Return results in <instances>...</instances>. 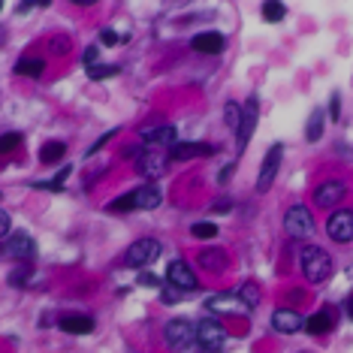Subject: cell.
<instances>
[{"label": "cell", "mask_w": 353, "mask_h": 353, "mask_svg": "<svg viewBox=\"0 0 353 353\" xmlns=\"http://www.w3.org/2000/svg\"><path fill=\"white\" fill-rule=\"evenodd\" d=\"M232 172H236V163H227V166H223V170H221V175H218V181H221V184H227V181L232 179Z\"/></svg>", "instance_id": "40"}, {"label": "cell", "mask_w": 353, "mask_h": 353, "mask_svg": "<svg viewBox=\"0 0 353 353\" xmlns=\"http://www.w3.org/2000/svg\"><path fill=\"white\" fill-rule=\"evenodd\" d=\"M227 329H223V323H218L214 317L208 320H199L196 323V344L199 347H205L208 353H221L223 347H227Z\"/></svg>", "instance_id": "2"}, {"label": "cell", "mask_w": 353, "mask_h": 353, "mask_svg": "<svg viewBox=\"0 0 353 353\" xmlns=\"http://www.w3.org/2000/svg\"><path fill=\"white\" fill-rule=\"evenodd\" d=\"M160 199H163V194H160L157 184H142V188L133 190V205L142 208V212H151V208H157Z\"/></svg>", "instance_id": "19"}, {"label": "cell", "mask_w": 353, "mask_h": 353, "mask_svg": "<svg viewBox=\"0 0 353 353\" xmlns=\"http://www.w3.org/2000/svg\"><path fill=\"white\" fill-rule=\"evenodd\" d=\"M281 157H284V145H272L263 157L260 175H256V194H266V190L275 184V175L281 170Z\"/></svg>", "instance_id": "6"}, {"label": "cell", "mask_w": 353, "mask_h": 353, "mask_svg": "<svg viewBox=\"0 0 353 353\" xmlns=\"http://www.w3.org/2000/svg\"><path fill=\"white\" fill-rule=\"evenodd\" d=\"M284 230L290 239H308L314 232V214L305 205H290L284 214Z\"/></svg>", "instance_id": "4"}, {"label": "cell", "mask_w": 353, "mask_h": 353, "mask_svg": "<svg viewBox=\"0 0 353 353\" xmlns=\"http://www.w3.org/2000/svg\"><path fill=\"white\" fill-rule=\"evenodd\" d=\"M133 194H124V196H118L115 203H109V212H133Z\"/></svg>", "instance_id": "33"}, {"label": "cell", "mask_w": 353, "mask_h": 353, "mask_svg": "<svg viewBox=\"0 0 353 353\" xmlns=\"http://www.w3.org/2000/svg\"><path fill=\"white\" fill-rule=\"evenodd\" d=\"M30 275H34V269H30L28 263H19V266L12 269V275H10V284L12 287H25L28 281H30Z\"/></svg>", "instance_id": "28"}, {"label": "cell", "mask_w": 353, "mask_h": 353, "mask_svg": "<svg viewBox=\"0 0 353 353\" xmlns=\"http://www.w3.org/2000/svg\"><path fill=\"white\" fill-rule=\"evenodd\" d=\"M256 115H260V106H256V97H248V103L242 106V124L236 130V145H239V154L245 151V145L251 142L254 136V127H256Z\"/></svg>", "instance_id": "9"}, {"label": "cell", "mask_w": 353, "mask_h": 353, "mask_svg": "<svg viewBox=\"0 0 353 353\" xmlns=\"http://www.w3.org/2000/svg\"><path fill=\"white\" fill-rule=\"evenodd\" d=\"M347 317L353 320V296H350V299H347Z\"/></svg>", "instance_id": "44"}, {"label": "cell", "mask_w": 353, "mask_h": 353, "mask_svg": "<svg viewBox=\"0 0 353 353\" xmlns=\"http://www.w3.org/2000/svg\"><path fill=\"white\" fill-rule=\"evenodd\" d=\"M166 341H170L175 350L188 347L190 341H196V326L190 323V320H184V317L170 320V323H166Z\"/></svg>", "instance_id": "10"}, {"label": "cell", "mask_w": 353, "mask_h": 353, "mask_svg": "<svg viewBox=\"0 0 353 353\" xmlns=\"http://www.w3.org/2000/svg\"><path fill=\"white\" fill-rule=\"evenodd\" d=\"M166 284L175 287V290H196L199 278L184 260H172L170 266H166Z\"/></svg>", "instance_id": "8"}, {"label": "cell", "mask_w": 353, "mask_h": 353, "mask_svg": "<svg viewBox=\"0 0 353 353\" xmlns=\"http://www.w3.org/2000/svg\"><path fill=\"white\" fill-rule=\"evenodd\" d=\"M320 136H323V112L314 109V112H311V118H308V127H305V139L317 142Z\"/></svg>", "instance_id": "24"}, {"label": "cell", "mask_w": 353, "mask_h": 353, "mask_svg": "<svg viewBox=\"0 0 353 353\" xmlns=\"http://www.w3.org/2000/svg\"><path fill=\"white\" fill-rule=\"evenodd\" d=\"M223 121H227V127H232V130H239V124H242V106H239L236 100H230L227 106H223Z\"/></svg>", "instance_id": "26"}, {"label": "cell", "mask_w": 353, "mask_h": 353, "mask_svg": "<svg viewBox=\"0 0 353 353\" xmlns=\"http://www.w3.org/2000/svg\"><path fill=\"white\" fill-rule=\"evenodd\" d=\"M190 236H194V239H214V236H218V223H212V221L194 223V227H190Z\"/></svg>", "instance_id": "29"}, {"label": "cell", "mask_w": 353, "mask_h": 353, "mask_svg": "<svg viewBox=\"0 0 353 353\" xmlns=\"http://www.w3.org/2000/svg\"><path fill=\"white\" fill-rule=\"evenodd\" d=\"M70 46H73L70 43V37H52L49 39V52L52 54H70Z\"/></svg>", "instance_id": "32"}, {"label": "cell", "mask_w": 353, "mask_h": 353, "mask_svg": "<svg viewBox=\"0 0 353 353\" xmlns=\"http://www.w3.org/2000/svg\"><path fill=\"white\" fill-rule=\"evenodd\" d=\"M230 208H232V203H230V199H221V203H214V205H212V212L223 214V212H230Z\"/></svg>", "instance_id": "42"}, {"label": "cell", "mask_w": 353, "mask_h": 353, "mask_svg": "<svg viewBox=\"0 0 353 353\" xmlns=\"http://www.w3.org/2000/svg\"><path fill=\"white\" fill-rule=\"evenodd\" d=\"M58 326L63 329V332H70V335H88V332H94V317L91 314H63L58 320Z\"/></svg>", "instance_id": "17"}, {"label": "cell", "mask_w": 353, "mask_h": 353, "mask_svg": "<svg viewBox=\"0 0 353 353\" xmlns=\"http://www.w3.org/2000/svg\"><path fill=\"white\" fill-rule=\"evenodd\" d=\"M344 194H347V188H344V181H323L320 188L314 190V203L320 208H332V205H339Z\"/></svg>", "instance_id": "14"}, {"label": "cell", "mask_w": 353, "mask_h": 353, "mask_svg": "<svg viewBox=\"0 0 353 353\" xmlns=\"http://www.w3.org/2000/svg\"><path fill=\"white\" fill-rule=\"evenodd\" d=\"M136 154H139V148H136V145H127V148H124V157H127V160H133Z\"/></svg>", "instance_id": "43"}, {"label": "cell", "mask_w": 353, "mask_h": 353, "mask_svg": "<svg viewBox=\"0 0 353 353\" xmlns=\"http://www.w3.org/2000/svg\"><path fill=\"white\" fill-rule=\"evenodd\" d=\"M299 266H302V275L308 278L311 284H323V281L332 275V256H329L323 248L308 245V248H302Z\"/></svg>", "instance_id": "1"}, {"label": "cell", "mask_w": 353, "mask_h": 353, "mask_svg": "<svg viewBox=\"0 0 353 353\" xmlns=\"http://www.w3.org/2000/svg\"><path fill=\"white\" fill-rule=\"evenodd\" d=\"M196 260H199V266L208 269V272H223L230 266V256L223 248H205V251H199Z\"/></svg>", "instance_id": "20"}, {"label": "cell", "mask_w": 353, "mask_h": 353, "mask_svg": "<svg viewBox=\"0 0 353 353\" xmlns=\"http://www.w3.org/2000/svg\"><path fill=\"white\" fill-rule=\"evenodd\" d=\"M88 76H91L94 82L109 79V76H118V63H94V67H88Z\"/></svg>", "instance_id": "27"}, {"label": "cell", "mask_w": 353, "mask_h": 353, "mask_svg": "<svg viewBox=\"0 0 353 353\" xmlns=\"http://www.w3.org/2000/svg\"><path fill=\"white\" fill-rule=\"evenodd\" d=\"M112 136H115V130H112V133H106V136H100V139H97V142H94L91 148L85 151V157H94V154H97V151H100V148H103V145H106V142L112 139Z\"/></svg>", "instance_id": "36"}, {"label": "cell", "mask_w": 353, "mask_h": 353, "mask_svg": "<svg viewBox=\"0 0 353 353\" xmlns=\"http://www.w3.org/2000/svg\"><path fill=\"white\" fill-rule=\"evenodd\" d=\"M166 170H170V154H163V151H142V154L136 157V172L145 175L148 181L160 179Z\"/></svg>", "instance_id": "7"}, {"label": "cell", "mask_w": 353, "mask_h": 353, "mask_svg": "<svg viewBox=\"0 0 353 353\" xmlns=\"http://www.w3.org/2000/svg\"><path fill=\"white\" fill-rule=\"evenodd\" d=\"M223 46H227V39H223L218 30H203V34H196L190 39V49L199 54H221Z\"/></svg>", "instance_id": "15"}, {"label": "cell", "mask_w": 353, "mask_h": 353, "mask_svg": "<svg viewBox=\"0 0 353 353\" xmlns=\"http://www.w3.org/2000/svg\"><path fill=\"white\" fill-rule=\"evenodd\" d=\"M142 142H148V145H175V127L170 124H160V127H145V130H139Z\"/></svg>", "instance_id": "18"}, {"label": "cell", "mask_w": 353, "mask_h": 353, "mask_svg": "<svg viewBox=\"0 0 353 353\" xmlns=\"http://www.w3.org/2000/svg\"><path fill=\"white\" fill-rule=\"evenodd\" d=\"M272 329L281 335H296L299 329H305V317L293 308H278L275 314H272Z\"/></svg>", "instance_id": "12"}, {"label": "cell", "mask_w": 353, "mask_h": 353, "mask_svg": "<svg viewBox=\"0 0 353 353\" xmlns=\"http://www.w3.org/2000/svg\"><path fill=\"white\" fill-rule=\"evenodd\" d=\"M46 73V61L43 58H21L15 63V76H25V79H39Z\"/></svg>", "instance_id": "22"}, {"label": "cell", "mask_w": 353, "mask_h": 353, "mask_svg": "<svg viewBox=\"0 0 353 353\" xmlns=\"http://www.w3.org/2000/svg\"><path fill=\"white\" fill-rule=\"evenodd\" d=\"M6 254V245H0V256H3Z\"/></svg>", "instance_id": "45"}, {"label": "cell", "mask_w": 353, "mask_h": 353, "mask_svg": "<svg viewBox=\"0 0 353 353\" xmlns=\"http://www.w3.org/2000/svg\"><path fill=\"white\" fill-rule=\"evenodd\" d=\"M21 145V133H3L0 136V154H12Z\"/></svg>", "instance_id": "31"}, {"label": "cell", "mask_w": 353, "mask_h": 353, "mask_svg": "<svg viewBox=\"0 0 353 353\" xmlns=\"http://www.w3.org/2000/svg\"><path fill=\"white\" fill-rule=\"evenodd\" d=\"M329 118H332V121H339V118H341V97H339V94H332V97H329Z\"/></svg>", "instance_id": "34"}, {"label": "cell", "mask_w": 353, "mask_h": 353, "mask_svg": "<svg viewBox=\"0 0 353 353\" xmlns=\"http://www.w3.org/2000/svg\"><path fill=\"white\" fill-rule=\"evenodd\" d=\"M160 242L157 239H139V242H133L130 248H127V254H124V263L130 269H145V266H151V263L160 256Z\"/></svg>", "instance_id": "3"}, {"label": "cell", "mask_w": 353, "mask_h": 353, "mask_svg": "<svg viewBox=\"0 0 353 353\" xmlns=\"http://www.w3.org/2000/svg\"><path fill=\"white\" fill-rule=\"evenodd\" d=\"M139 284H142V287H157L160 281H157L154 275H148V272H142V275H139Z\"/></svg>", "instance_id": "41"}, {"label": "cell", "mask_w": 353, "mask_h": 353, "mask_svg": "<svg viewBox=\"0 0 353 353\" xmlns=\"http://www.w3.org/2000/svg\"><path fill=\"white\" fill-rule=\"evenodd\" d=\"M179 293L181 290H175V287H163V290H160V299H163V302H179Z\"/></svg>", "instance_id": "38"}, {"label": "cell", "mask_w": 353, "mask_h": 353, "mask_svg": "<svg viewBox=\"0 0 353 353\" xmlns=\"http://www.w3.org/2000/svg\"><path fill=\"white\" fill-rule=\"evenodd\" d=\"M63 154H67L63 142H46V145L39 148V163L52 166V163H58V160H63Z\"/></svg>", "instance_id": "23"}, {"label": "cell", "mask_w": 353, "mask_h": 353, "mask_svg": "<svg viewBox=\"0 0 353 353\" xmlns=\"http://www.w3.org/2000/svg\"><path fill=\"white\" fill-rule=\"evenodd\" d=\"M326 232H329V239H332V242H339V245L353 242V212H350V208H339V212L329 214Z\"/></svg>", "instance_id": "5"}, {"label": "cell", "mask_w": 353, "mask_h": 353, "mask_svg": "<svg viewBox=\"0 0 353 353\" xmlns=\"http://www.w3.org/2000/svg\"><path fill=\"white\" fill-rule=\"evenodd\" d=\"M208 154H214V145H208V142H175L170 148V160H194Z\"/></svg>", "instance_id": "16"}, {"label": "cell", "mask_w": 353, "mask_h": 353, "mask_svg": "<svg viewBox=\"0 0 353 353\" xmlns=\"http://www.w3.org/2000/svg\"><path fill=\"white\" fill-rule=\"evenodd\" d=\"M236 296H239V299H242V302L248 305V311H254L256 305H260V287H256V284H251V281L239 287V293H236Z\"/></svg>", "instance_id": "25"}, {"label": "cell", "mask_w": 353, "mask_h": 353, "mask_svg": "<svg viewBox=\"0 0 353 353\" xmlns=\"http://www.w3.org/2000/svg\"><path fill=\"white\" fill-rule=\"evenodd\" d=\"M94 63H100V49L97 46H88L85 49V67H94Z\"/></svg>", "instance_id": "35"}, {"label": "cell", "mask_w": 353, "mask_h": 353, "mask_svg": "<svg viewBox=\"0 0 353 353\" xmlns=\"http://www.w3.org/2000/svg\"><path fill=\"white\" fill-rule=\"evenodd\" d=\"M0 6H3V3H0Z\"/></svg>", "instance_id": "46"}, {"label": "cell", "mask_w": 353, "mask_h": 353, "mask_svg": "<svg viewBox=\"0 0 353 353\" xmlns=\"http://www.w3.org/2000/svg\"><path fill=\"white\" fill-rule=\"evenodd\" d=\"M100 43H103V46H118V34H115V30H103V34H100Z\"/></svg>", "instance_id": "39"}, {"label": "cell", "mask_w": 353, "mask_h": 353, "mask_svg": "<svg viewBox=\"0 0 353 353\" xmlns=\"http://www.w3.org/2000/svg\"><path fill=\"white\" fill-rule=\"evenodd\" d=\"M205 308H208V311H214V314H248V305L239 299L236 293L212 296V299H205Z\"/></svg>", "instance_id": "13"}, {"label": "cell", "mask_w": 353, "mask_h": 353, "mask_svg": "<svg viewBox=\"0 0 353 353\" xmlns=\"http://www.w3.org/2000/svg\"><path fill=\"white\" fill-rule=\"evenodd\" d=\"M332 326H335V311L332 308H320L317 314H311L308 320H305V329H308L311 335H326Z\"/></svg>", "instance_id": "21"}, {"label": "cell", "mask_w": 353, "mask_h": 353, "mask_svg": "<svg viewBox=\"0 0 353 353\" xmlns=\"http://www.w3.org/2000/svg\"><path fill=\"white\" fill-rule=\"evenodd\" d=\"M37 254V242L28 236V232H15V236H10V242H6V254L10 260L15 263H28L30 256Z\"/></svg>", "instance_id": "11"}, {"label": "cell", "mask_w": 353, "mask_h": 353, "mask_svg": "<svg viewBox=\"0 0 353 353\" xmlns=\"http://www.w3.org/2000/svg\"><path fill=\"white\" fill-rule=\"evenodd\" d=\"M10 230H12V221H10V214L0 208V239L3 236H10Z\"/></svg>", "instance_id": "37"}, {"label": "cell", "mask_w": 353, "mask_h": 353, "mask_svg": "<svg viewBox=\"0 0 353 353\" xmlns=\"http://www.w3.org/2000/svg\"><path fill=\"white\" fill-rule=\"evenodd\" d=\"M287 15V6L278 3V0H272V3H263V19L266 21H281Z\"/></svg>", "instance_id": "30"}]
</instances>
